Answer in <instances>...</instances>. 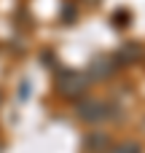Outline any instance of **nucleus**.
Returning <instances> with one entry per match:
<instances>
[{"label":"nucleus","mask_w":145,"mask_h":153,"mask_svg":"<svg viewBox=\"0 0 145 153\" xmlns=\"http://www.w3.org/2000/svg\"><path fill=\"white\" fill-rule=\"evenodd\" d=\"M86 89H89V75H86V73L65 70V73H59V78H57V91H59V97H65V100H78V97L86 94Z\"/></svg>","instance_id":"1"},{"label":"nucleus","mask_w":145,"mask_h":153,"mask_svg":"<svg viewBox=\"0 0 145 153\" xmlns=\"http://www.w3.org/2000/svg\"><path fill=\"white\" fill-rule=\"evenodd\" d=\"M75 110H78V118L86 124H100V121L110 118V105L102 100H83V102H78Z\"/></svg>","instance_id":"2"},{"label":"nucleus","mask_w":145,"mask_h":153,"mask_svg":"<svg viewBox=\"0 0 145 153\" xmlns=\"http://www.w3.org/2000/svg\"><path fill=\"white\" fill-rule=\"evenodd\" d=\"M116 59L113 56H97L94 59V65H89V70H91V75L94 78H108L110 73H116Z\"/></svg>","instance_id":"3"},{"label":"nucleus","mask_w":145,"mask_h":153,"mask_svg":"<svg viewBox=\"0 0 145 153\" xmlns=\"http://www.w3.org/2000/svg\"><path fill=\"white\" fill-rule=\"evenodd\" d=\"M108 153H140V145L137 143H118V145L108 148Z\"/></svg>","instance_id":"4"},{"label":"nucleus","mask_w":145,"mask_h":153,"mask_svg":"<svg viewBox=\"0 0 145 153\" xmlns=\"http://www.w3.org/2000/svg\"><path fill=\"white\" fill-rule=\"evenodd\" d=\"M97 145H105V148H110V145H108V140H105V137H91V140H89V143H86V148H91V151H94V148H97Z\"/></svg>","instance_id":"5"},{"label":"nucleus","mask_w":145,"mask_h":153,"mask_svg":"<svg viewBox=\"0 0 145 153\" xmlns=\"http://www.w3.org/2000/svg\"><path fill=\"white\" fill-rule=\"evenodd\" d=\"M27 94H30V83H22V89H19V97H22V100H24V97H27Z\"/></svg>","instance_id":"6"}]
</instances>
